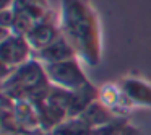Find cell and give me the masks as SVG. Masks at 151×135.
I'll return each instance as SVG.
<instances>
[{"instance_id":"obj_1","label":"cell","mask_w":151,"mask_h":135,"mask_svg":"<svg viewBox=\"0 0 151 135\" xmlns=\"http://www.w3.org/2000/svg\"><path fill=\"white\" fill-rule=\"evenodd\" d=\"M59 20L78 59L89 67L98 65L102 57V28L91 0H60Z\"/></svg>"},{"instance_id":"obj_2","label":"cell","mask_w":151,"mask_h":135,"mask_svg":"<svg viewBox=\"0 0 151 135\" xmlns=\"http://www.w3.org/2000/svg\"><path fill=\"white\" fill-rule=\"evenodd\" d=\"M50 86L49 77L46 73L44 65L33 57L17 67L8 77L4 78V93L5 98L12 101L18 99H33L39 93L46 91Z\"/></svg>"},{"instance_id":"obj_3","label":"cell","mask_w":151,"mask_h":135,"mask_svg":"<svg viewBox=\"0 0 151 135\" xmlns=\"http://www.w3.org/2000/svg\"><path fill=\"white\" fill-rule=\"evenodd\" d=\"M33 47L28 43L26 36L15 34L10 31H2L0 36V60L4 67V78L8 77L17 67L33 59Z\"/></svg>"},{"instance_id":"obj_4","label":"cell","mask_w":151,"mask_h":135,"mask_svg":"<svg viewBox=\"0 0 151 135\" xmlns=\"http://www.w3.org/2000/svg\"><path fill=\"white\" fill-rule=\"evenodd\" d=\"M80 59H68L63 62H57V64H47L44 65L46 73L49 77V82L55 86H60L63 90L68 91H76L81 86L88 85L89 80L85 75Z\"/></svg>"},{"instance_id":"obj_5","label":"cell","mask_w":151,"mask_h":135,"mask_svg":"<svg viewBox=\"0 0 151 135\" xmlns=\"http://www.w3.org/2000/svg\"><path fill=\"white\" fill-rule=\"evenodd\" d=\"M60 36H62V30H60L59 12L50 10L33 26V30L26 34V39L31 44L33 51H39L54 43Z\"/></svg>"},{"instance_id":"obj_6","label":"cell","mask_w":151,"mask_h":135,"mask_svg":"<svg viewBox=\"0 0 151 135\" xmlns=\"http://www.w3.org/2000/svg\"><path fill=\"white\" fill-rule=\"evenodd\" d=\"M33 57L36 60H39L42 65H47V64H57V62H63V60L68 59H78L75 49L70 46V43L65 39V36L57 38L54 43H50L49 46L42 47L39 51H34Z\"/></svg>"},{"instance_id":"obj_7","label":"cell","mask_w":151,"mask_h":135,"mask_svg":"<svg viewBox=\"0 0 151 135\" xmlns=\"http://www.w3.org/2000/svg\"><path fill=\"white\" fill-rule=\"evenodd\" d=\"M120 88L127 95V98L133 103L145 106H151V85L138 77H125L120 80Z\"/></svg>"},{"instance_id":"obj_8","label":"cell","mask_w":151,"mask_h":135,"mask_svg":"<svg viewBox=\"0 0 151 135\" xmlns=\"http://www.w3.org/2000/svg\"><path fill=\"white\" fill-rule=\"evenodd\" d=\"M13 8L17 10H21L24 13L31 15L34 20L39 21L42 17H46L52 8L49 7V0H15Z\"/></svg>"}]
</instances>
